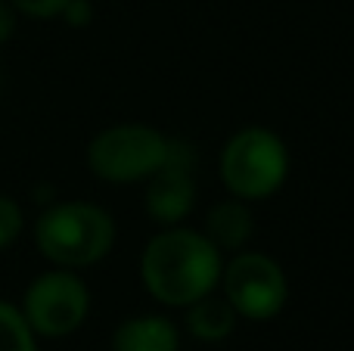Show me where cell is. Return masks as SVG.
I'll list each match as a JSON object with an SVG mask.
<instances>
[{
	"mask_svg": "<svg viewBox=\"0 0 354 351\" xmlns=\"http://www.w3.org/2000/svg\"><path fill=\"white\" fill-rule=\"evenodd\" d=\"M221 249L205 234L171 227L149 240L140 258V274L149 296L171 308H187L214 292L221 280Z\"/></svg>",
	"mask_w": 354,
	"mask_h": 351,
	"instance_id": "1",
	"label": "cell"
},
{
	"mask_svg": "<svg viewBox=\"0 0 354 351\" xmlns=\"http://www.w3.org/2000/svg\"><path fill=\"white\" fill-rule=\"evenodd\" d=\"M35 243L56 267H91L112 252L115 221L93 202H56L35 224Z\"/></svg>",
	"mask_w": 354,
	"mask_h": 351,
	"instance_id": "2",
	"label": "cell"
},
{
	"mask_svg": "<svg viewBox=\"0 0 354 351\" xmlns=\"http://www.w3.org/2000/svg\"><path fill=\"white\" fill-rule=\"evenodd\" d=\"M289 174V153L268 128H245L227 140L221 153V178L236 199H268Z\"/></svg>",
	"mask_w": 354,
	"mask_h": 351,
	"instance_id": "3",
	"label": "cell"
},
{
	"mask_svg": "<svg viewBox=\"0 0 354 351\" xmlns=\"http://www.w3.org/2000/svg\"><path fill=\"white\" fill-rule=\"evenodd\" d=\"M168 159V137L149 124H115L100 131L87 146V165L100 180L134 184L156 174Z\"/></svg>",
	"mask_w": 354,
	"mask_h": 351,
	"instance_id": "4",
	"label": "cell"
},
{
	"mask_svg": "<svg viewBox=\"0 0 354 351\" xmlns=\"http://www.w3.org/2000/svg\"><path fill=\"white\" fill-rule=\"evenodd\" d=\"M19 311L35 336L62 339L84 323L91 311V290L75 271L56 267L31 280Z\"/></svg>",
	"mask_w": 354,
	"mask_h": 351,
	"instance_id": "5",
	"label": "cell"
},
{
	"mask_svg": "<svg viewBox=\"0 0 354 351\" xmlns=\"http://www.w3.org/2000/svg\"><path fill=\"white\" fill-rule=\"evenodd\" d=\"M224 298L233 311L249 321H270L280 314L289 296L283 267L264 252H239L227 267H221Z\"/></svg>",
	"mask_w": 354,
	"mask_h": 351,
	"instance_id": "6",
	"label": "cell"
},
{
	"mask_svg": "<svg viewBox=\"0 0 354 351\" xmlns=\"http://www.w3.org/2000/svg\"><path fill=\"white\" fill-rule=\"evenodd\" d=\"M193 202H196V184H193V171L189 168L165 162L156 174H149L147 211L153 215V221L177 224L180 218L189 215Z\"/></svg>",
	"mask_w": 354,
	"mask_h": 351,
	"instance_id": "7",
	"label": "cell"
},
{
	"mask_svg": "<svg viewBox=\"0 0 354 351\" xmlns=\"http://www.w3.org/2000/svg\"><path fill=\"white\" fill-rule=\"evenodd\" d=\"M112 348L115 351H177L180 348V336H177L174 323L165 317H131L112 336Z\"/></svg>",
	"mask_w": 354,
	"mask_h": 351,
	"instance_id": "8",
	"label": "cell"
},
{
	"mask_svg": "<svg viewBox=\"0 0 354 351\" xmlns=\"http://www.w3.org/2000/svg\"><path fill=\"white\" fill-rule=\"evenodd\" d=\"M205 236L214 243V249H243L252 236V211L243 199H227L208 211Z\"/></svg>",
	"mask_w": 354,
	"mask_h": 351,
	"instance_id": "9",
	"label": "cell"
},
{
	"mask_svg": "<svg viewBox=\"0 0 354 351\" xmlns=\"http://www.w3.org/2000/svg\"><path fill=\"white\" fill-rule=\"evenodd\" d=\"M236 327V311L227 298L202 296L193 305H187V330L202 342H221Z\"/></svg>",
	"mask_w": 354,
	"mask_h": 351,
	"instance_id": "10",
	"label": "cell"
},
{
	"mask_svg": "<svg viewBox=\"0 0 354 351\" xmlns=\"http://www.w3.org/2000/svg\"><path fill=\"white\" fill-rule=\"evenodd\" d=\"M0 351H37L35 333L16 305L0 298Z\"/></svg>",
	"mask_w": 354,
	"mask_h": 351,
	"instance_id": "11",
	"label": "cell"
},
{
	"mask_svg": "<svg viewBox=\"0 0 354 351\" xmlns=\"http://www.w3.org/2000/svg\"><path fill=\"white\" fill-rule=\"evenodd\" d=\"M22 227H25V215H22V209H19V202L0 193V252L10 249L12 243L19 240Z\"/></svg>",
	"mask_w": 354,
	"mask_h": 351,
	"instance_id": "12",
	"label": "cell"
},
{
	"mask_svg": "<svg viewBox=\"0 0 354 351\" xmlns=\"http://www.w3.org/2000/svg\"><path fill=\"white\" fill-rule=\"evenodd\" d=\"M10 3H12V10L25 12L31 19H56V16H62L68 0H10Z\"/></svg>",
	"mask_w": 354,
	"mask_h": 351,
	"instance_id": "13",
	"label": "cell"
},
{
	"mask_svg": "<svg viewBox=\"0 0 354 351\" xmlns=\"http://www.w3.org/2000/svg\"><path fill=\"white\" fill-rule=\"evenodd\" d=\"M62 19H66L68 25H84L87 19H91V6H87V0H68L66 10H62Z\"/></svg>",
	"mask_w": 354,
	"mask_h": 351,
	"instance_id": "14",
	"label": "cell"
},
{
	"mask_svg": "<svg viewBox=\"0 0 354 351\" xmlns=\"http://www.w3.org/2000/svg\"><path fill=\"white\" fill-rule=\"evenodd\" d=\"M12 31H16V10H12V3L0 0V44L10 41Z\"/></svg>",
	"mask_w": 354,
	"mask_h": 351,
	"instance_id": "15",
	"label": "cell"
}]
</instances>
